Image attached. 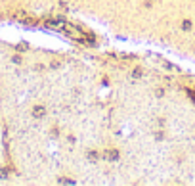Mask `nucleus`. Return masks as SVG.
Wrapping results in <instances>:
<instances>
[{"instance_id": "nucleus-1", "label": "nucleus", "mask_w": 195, "mask_h": 186, "mask_svg": "<svg viewBox=\"0 0 195 186\" xmlns=\"http://www.w3.org/2000/svg\"><path fill=\"white\" fill-rule=\"evenodd\" d=\"M35 113H36V117H40L42 113H44V109H42V107H35Z\"/></svg>"}]
</instances>
